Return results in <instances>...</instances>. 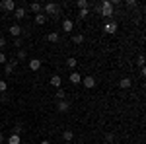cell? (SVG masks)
Here are the masks:
<instances>
[{
    "instance_id": "7402d4cb",
    "label": "cell",
    "mask_w": 146,
    "mask_h": 144,
    "mask_svg": "<svg viewBox=\"0 0 146 144\" xmlns=\"http://www.w3.org/2000/svg\"><path fill=\"white\" fill-rule=\"evenodd\" d=\"M56 100L60 101V100H66V92H64V90H56Z\"/></svg>"
},
{
    "instance_id": "7c38bea8",
    "label": "cell",
    "mask_w": 146,
    "mask_h": 144,
    "mask_svg": "<svg viewBox=\"0 0 146 144\" xmlns=\"http://www.w3.org/2000/svg\"><path fill=\"white\" fill-rule=\"evenodd\" d=\"M29 68H31V70H39V68H41V60H39V58H31V60H29Z\"/></svg>"
},
{
    "instance_id": "2e32d148",
    "label": "cell",
    "mask_w": 146,
    "mask_h": 144,
    "mask_svg": "<svg viewBox=\"0 0 146 144\" xmlns=\"http://www.w3.org/2000/svg\"><path fill=\"white\" fill-rule=\"evenodd\" d=\"M60 84H62V80H60V76H53L51 78V86H55V88H60Z\"/></svg>"
},
{
    "instance_id": "83f0119b",
    "label": "cell",
    "mask_w": 146,
    "mask_h": 144,
    "mask_svg": "<svg viewBox=\"0 0 146 144\" xmlns=\"http://www.w3.org/2000/svg\"><path fill=\"white\" fill-rule=\"evenodd\" d=\"M78 16L82 18V20H86V18L90 16V14H88V8H86V10H80V14H78Z\"/></svg>"
},
{
    "instance_id": "d4e9b609",
    "label": "cell",
    "mask_w": 146,
    "mask_h": 144,
    "mask_svg": "<svg viewBox=\"0 0 146 144\" xmlns=\"http://www.w3.org/2000/svg\"><path fill=\"white\" fill-rule=\"evenodd\" d=\"M22 131H23V127L20 125V123H18V125H14V133H12V134H20Z\"/></svg>"
},
{
    "instance_id": "7a4b0ae2",
    "label": "cell",
    "mask_w": 146,
    "mask_h": 144,
    "mask_svg": "<svg viewBox=\"0 0 146 144\" xmlns=\"http://www.w3.org/2000/svg\"><path fill=\"white\" fill-rule=\"evenodd\" d=\"M45 14H49V16H58V12H60V8L56 6L55 2H49V4H45Z\"/></svg>"
},
{
    "instance_id": "1f68e13d",
    "label": "cell",
    "mask_w": 146,
    "mask_h": 144,
    "mask_svg": "<svg viewBox=\"0 0 146 144\" xmlns=\"http://www.w3.org/2000/svg\"><path fill=\"white\" fill-rule=\"evenodd\" d=\"M105 142H113V134H111V133L105 134Z\"/></svg>"
},
{
    "instance_id": "d6986e66",
    "label": "cell",
    "mask_w": 146,
    "mask_h": 144,
    "mask_svg": "<svg viewBox=\"0 0 146 144\" xmlns=\"http://www.w3.org/2000/svg\"><path fill=\"white\" fill-rule=\"evenodd\" d=\"M14 68H16V62H6V64H4L6 74H12V72H14Z\"/></svg>"
},
{
    "instance_id": "603a6c76",
    "label": "cell",
    "mask_w": 146,
    "mask_h": 144,
    "mask_svg": "<svg viewBox=\"0 0 146 144\" xmlns=\"http://www.w3.org/2000/svg\"><path fill=\"white\" fill-rule=\"evenodd\" d=\"M76 6H78L80 10H86V8H88V0H78Z\"/></svg>"
},
{
    "instance_id": "4316f807",
    "label": "cell",
    "mask_w": 146,
    "mask_h": 144,
    "mask_svg": "<svg viewBox=\"0 0 146 144\" xmlns=\"http://www.w3.org/2000/svg\"><path fill=\"white\" fill-rule=\"evenodd\" d=\"M127 6H129V8H136L138 2H136V0H127Z\"/></svg>"
},
{
    "instance_id": "8992f818",
    "label": "cell",
    "mask_w": 146,
    "mask_h": 144,
    "mask_svg": "<svg viewBox=\"0 0 146 144\" xmlns=\"http://www.w3.org/2000/svg\"><path fill=\"white\" fill-rule=\"evenodd\" d=\"M72 29H74V22L72 20H62V31H66V33H72Z\"/></svg>"
},
{
    "instance_id": "f546056e",
    "label": "cell",
    "mask_w": 146,
    "mask_h": 144,
    "mask_svg": "<svg viewBox=\"0 0 146 144\" xmlns=\"http://www.w3.org/2000/svg\"><path fill=\"white\" fill-rule=\"evenodd\" d=\"M6 62H8V56L4 53H0V64H6Z\"/></svg>"
},
{
    "instance_id": "277c9868",
    "label": "cell",
    "mask_w": 146,
    "mask_h": 144,
    "mask_svg": "<svg viewBox=\"0 0 146 144\" xmlns=\"http://www.w3.org/2000/svg\"><path fill=\"white\" fill-rule=\"evenodd\" d=\"M0 8H4L6 12H14L16 10V2L14 0H2L0 2Z\"/></svg>"
},
{
    "instance_id": "8fae6325",
    "label": "cell",
    "mask_w": 146,
    "mask_h": 144,
    "mask_svg": "<svg viewBox=\"0 0 146 144\" xmlns=\"http://www.w3.org/2000/svg\"><path fill=\"white\" fill-rule=\"evenodd\" d=\"M45 22H47V16L43 12H41V14H35V23H37V25H43Z\"/></svg>"
},
{
    "instance_id": "9c48e42d",
    "label": "cell",
    "mask_w": 146,
    "mask_h": 144,
    "mask_svg": "<svg viewBox=\"0 0 146 144\" xmlns=\"http://www.w3.org/2000/svg\"><path fill=\"white\" fill-rule=\"evenodd\" d=\"M82 78L84 76H80L78 72H74V70L70 72V82H72V84H82Z\"/></svg>"
},
{
    "instance_id": "ffe728a7",
    "label": "cell",
    "mask_w": 146,
    "mask_h": 144,
    "mask_svg": "<svg viewBox=\"0 0 146 144\" xmlns=\"http://www.w3.org/2000/svg\"><path fill=\"white\" fill-rule=\"evenodd\" d=\"M82 41H84V35H72V43L74 45H82Z\"/></svg>"
},
{
    "instance_id": "d6a6232c",
    "label": "cell",
    "mask_w": 146,
    "mask_h": 144,
    "mask_svg": "<svg viewBox=\"0 0 146 144\" xmlns=\"http://www.w3.org/2000/svg\"><path fill=\"white\" fill-rule=\"evenodd\" d=\"M14 45H16V47H20V45H22V39H20V37H16V39H14Z\"/></svg>"
},
{
    "instance_id": "836d02e7",
    "label": "cell",
    "mask_w": 146,
    "mask_h": 144,
    "mask_svg": "<svg viewBox=\"0 0 146 144\" xmlns=\"http://www.w3.org/2000/svg\"><path fill=\"white\" fill-rule=\"evenodd\" d=\"M2 142H4V134L0 133V144H2Z\"/></svg>"
},
{
    "instance_id": "5bb4252c",
    "label": "cell",
    "mask_w": 146,
    "mask_h": 144,
    "mask_svg": "<svg viewBox=\"0 0 146 144\" xmlns=\"http://www.w3.org/2000/svg\"><path fill=\"white\" fill-rule=\"evenodd\" d=\"M8 144H22V138H20V134H10V138H8Z\"/></svg>"
},
{
    "instance_id": "e0dca14e",
    "label": "cell",
    "mask_w": 146,
    "mask_h": 144,
    "mask_svg": "<svg viewBox=\"0 0 146 144\" xmlns=\"http://www.w3.org/2000/svg\"><path fill=\"white\" fill-rule=\"evenodd\" d=\"M72 138H74V133H72V131H64V133H62V140H64V142H70Z\"/></svg>"
},
{
    "instance_id": "484cf974",
    "label": "cell",
    "mask_w": 146,
    "mask_h": 144,
    "mask_svg": "<svg viewBox=\"0 0 146 144\" xmlns=\"http://www.w3.org/2000/svg\"><path fill=\"white\" fill-rule=\"evenodd\" d=\"M25 56H27V51H23V49H20V51H18V58H20V60H23Z\"/></svg>"
},
{
    "instance_id": "f1b7e54d",
    "label": "cell",
    "mask_w": 146,
    "mask_h": 144,
    "mask_svg": "<svg viewBox=\"0 0 146 144\" xmlns=\"http://www.w3.org/2000/svg\"><path fill=\"white\" fill-rule=\"evenodd\" d=\"M136 64H138L140 68L144 66V55H140V56H138V60H136Z\"/></svg>"
},
{
    "instance_id": "52a82bcc",
    "label": "cell",
    "mask_w": 146,
    "mask_h": 144,
    "mask_svg": "<svg viewBox=\"0 0 146 144\" xmlns=\"http://www.w3.org/2000/svg\"><path fill=\"white\" fill-rule=\"evenodd\" d=\"M23 33V29L18 25V23H14V25H10V35L12 37H20V35Z\"/></svg>"
},
{
    "instance_id": "cb8c5ba5",
    "label": "cell",
    "mask_w": 146,
    "mask_h": 144,
    "mask_svg": "<svg viewBox=\"0 0 146 144\" xmlns=\"http://www.w3.org/2000/svg\"><path fill=\"white\" fill-rule=\"evenodd\" d=\"M8 90V84H6V80H0V94H4Z\"/></svg>"
},
{
    "instance_id": "9a60e30c",
    "label": "cell",
    "mask_w": 146,
    "mask_h": 144,
    "mask_svg": "<svg viewBox=\"0 0 146 144\" xmlns=\"http://www.w3.org/2000/svg\"><path fill=\"white\" fill-rule=\"evenodd\" d=\"M115 29H117V23H115V22L107 23V25L103 27V31H107V33H115Z\"/></svg>"
},
{
    "instance_id": "e575fe53",
    "label": "cell",
    "mask_w": 146,
    "mask_h": 144,
    "mask_svg": "<svg viewBox=\"0 0 146 144\" xmlns=\"http://www.w3.org/2000/svg\"><path fill=\"white\" fill-rule=\"evenodd\" d=\"M41 144H51V142H49V140H41Z\"/></svg>"
},
{
    "instance_id": "44dd1931",
    "label": "cell",
    "mask_w": 146,
    "mask_h": 144,
    "mask_svg": "<svg viewBox=\"0 0 146 144\" xmlns=\"http://www.w3.org/2000/svg\"><path fill=\"white\" fill-rule=\"evenodd\" d=\"M47 39H49L51 43H56V41H58V33H56V31H51V33L47 35Z\"/></svg>"
},
{
    "instance_id": "4fadbf2b",
    "label": "cell",
    "mask_w": 146,
    "mask_h": 144,
    "mask_svg": "<svg viewBox=\"0 0 146 144\" xmlns=\"http://www.w3.org/2000/svg\"><path fill=\"white\" fill-rule=\"evenodd\" d=\"M29 10L35 12V14H41L43 8H41V4H39V2H33V4H29Z\"/></svg>"
},
{
    "instance_id": "ac0fdd59",
    "label": "cell",
    "mask_w": 146,
    "mask_h": 144,
    "mask_svg": "<svg viewBox=\"0 0 146 144\" xmlns=\"http://www.w3.org/2000/svg\"><path fill=\"white\" fill-rule=\"evenodd\" d=\"M76 64H78V60H76L74 56H70V58L66 60V66L70 68V70H74V68H76Z\"/></svg>"
},
{
    "instance_id": "6da1fadb",
    "label": "cell",
    "mask_w": 146,
    "mask_h": 144,
    "mask_svg": "<svg viewBox=\"0 0 146 144\" xmlns=\"http://www.w3.org/2000/svg\"><path fill=\"white\" fill-rule=\"evenodd\" d=\"M100 10H101V16H103V18H111L113 16V6H111L109 0H103V2H101Z\"/></svg>"
},
{
    "instance_id": "5b68a950",
    "label": "cell",
    "mask_w": 146,
    "mask_h": 144,
    "mask_svg": "<svg viewBox=\"0 0 146 144\" xmlns=\"http://www.w3.org/2000/svg\"><path fill=\"white\" fill-rule=\"evenodd\" d=\"M68 109H70V101H68V100H60L58 103H56V111H60V113H66Z\"/></svg>"
},
{
    "instance_id": "ba28073f",
    "label": "cell",
    "mask_w": 146,
    "mask_h": 144,
    "mask_svg": "<svg viewBox=\"0 0 146 144\" xmlns=\"http://www.w3.org/2000/svg\"><path fill=\"white\" fill-rule=\"evenodd\" d=\"M131 86H133V80H131V78H121V80H119V88L121 90H129Z\"/></svg>"
},
{
    "instance_id": "30bf717a",
    "label": "cell",
    "mask_w": 146,
    "mask_h": 144,
    "mask_svg": "<svg viewBox=\"0 0 146 144\" xmlns=\"http://www.w3.org/2000/svg\"><path fill=\"white\" fill-rule=\"evenodd\" d=\"M14 18L16 20H23L25 18V8H16L14 10Z\"/></svg>"
},
{
    "instance_id": "3957f363",
    "label": "cell",
    "mask_w": 146,
    "mask_h": 144,
    "mask_svg": "<svg viewBox=\"0 0 146 144\" xmlns=\"http://www.w3.org/2000/svg\"><path fill=\"white\" fill-rule=\"evenodd\" d=\"M82 84H84V88H86V90H94L98 82H96V78H94V76H86V78H82Z\"/></svg>"
},
{
    "instance_id": "4dcf8cb0",
    "label": "cell",
    "mask_w": 146,
    "mask_h": 144,
    "mask_svg": "<svg viewBox=\"0 0 146 144\" xmlns=\"http://www.w3.org/2000/svg\"><path fill=\"white\" fill-rule=\"evenodd\" d=\"M6 47V37H0V49H4Z\"/></svg>"
}]
</instances>
